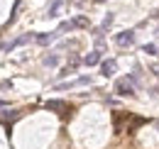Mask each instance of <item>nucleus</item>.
Instances as JSON below:
<instances>
[{
  "label": "nucleus",
  "instance_id": "obj_5",
  "mask_svg": "<svg viewBox=\"0 0 159 149\" xmlns=\"http://www.w3.org/2000/svg\"><path fill=\"white\" fill-rule=\"evenodd\" d=\"M44 108H47V110L59 112L61 117H66V112H69V105H66L64 100H47V103H44Z\"/></svg>",
  "mask_w": 159,
  "mask_h": 149
},
{
  "label": "nucleus",
  "instance_id": "obj_2",
  "mask_svg": "<svg viewBox=\"0 0 159 149\" xmlns=\"http://www.w3.org/2000/svg\"><path fill=\"white\" fill-rule=\"evenodd\" d=\"M81 27H88V17L86 15H79L74 20H66L59 25V32H74V29H81Z\"/></svg>",
  "mask_w": 159,
  "mask_h": 149
},
{
  "label": "nucleus",
  "instance_id": "obj_14",
  "mask_svg": "<svg viewBox=\"0 0 159 149\" xmlns=\"http://www.w3.org/2000/svg\"><path fill=\"white\" fill-rule=\"evenodd\" d=\"M113 15H105V20H103V27H105V29H108V27H110V25H113Z\"/></svg>",
  "mask_w": 159,
  "mask_h": 149
},
{
  "label": "nucleus",
  "instance_id": "obj_17",
  "mask_svg": "<svg viewBox=\"0 0 159 149\" xmlns=\"http://www.w3.org/2000/svg\"><path fill=\"white\" fill-rule=\"evenodd\" d=\"M96 2H103V0H96Z\"/></svg>",
  "mask_w": 159,
  "mask_h": 149
},
{
  "label": "nucleus",
  "instance_id": "obj_16",
  "mask_svg": "<svg viewBox=\"0 0 159 149\" xmlns=\"http://www.w3.org/2000/svg\"><path fill=\"white\" fill-rule=\"evenodd\" d=\"M157 37H159V27H157Z\"/></svg>",
  "mask_w": 159,
  "mask_h": 149
},
{
  "label": "nucleus",
  "instance_id": "obj_13",
  "mask_svg": "<svg viewBox=\"0 0 159 149\" xmlns=\"http://www.w3.org/2000/svg\"><path fill=\"white\" fill-rule=\"evenodd\" d=\"M142 52H144V54H159V47L157 44H144Z\"/></svg>",
  "mask_w": 159,
  "mask_h": 149
},
{
  "label": "nucleus",
  "instance_id": "obj_7",
  "mask_svg": "<svg viewBox=\"0 0 159 149\" xmlns=\"http://www.w3.org/2000/svg\"><path fill=\"white\" fill-rule=\"evenodd\" d=\"M118 71V61L115 59H108V61H100V74L105 76V78H110V76Z\"/></svg>",
  "mask_w": 159,
  "mask_h": 149
},
{
  "label": "nucleus",
  "instance_id": "obj_3",
  "mask_svg": "<svg viewBox=\"0 0 159 149\" xmlns=\"http://www.w3.org/2000/svg\"><path fill=\"white\" fill-rule=\"evenodd\" d=\"M91 86V76H81V78H74V81H66V83H57L54 91H69V88H79V86Z\"/></svg>",
  "mask_w": 159,
  "mask_h": 149
},
{
  "label": "nucleus",
  "instance_id": "obj_12",
  "mask_svg": "<svg viewBox=\"0 0 159 149\" xmlns=\"http://www.w3.org/2000/svg\"><path fill=\"white\" fill-rule=\"evenodd\" d=\"M42 61H44V66H57V64H59V56H57V54H49V56H44Z\"/></svg>",
  "mask_w": 159,
  "mask_h": 149
},
{
  "label": "nucleus",
  "instance_id": "obj_10",
  "mask_svg": "<svg viewBox=\"0 0 159 149\" xmlns=\"http://www.w3.org/2000/svg\"><path fill=\"white\" fill-rule=\"evenodd\" d=\"M100 61H103V54H100V49H96V52H91V54L83 56V64H86V66H98Z\"/></svg>",
  "mask_w": 159,
  "mask_h": 149
},
{
  "label": "nucleus",
  "instance_id": "obj_8",
  "mask_svg": "<svg viewBox=\"0 0 159 149\" xmlns=\"http://www.w3.org/2000/svg\"><path fill=\"white\" fill-rule=\"evenodd\" d=\"M27 42H34V34H22V37L12 39L10 44H5V52H12V49H17V47H22V44H27Z\"/></svg>",
  "mask_w": 159,
  "mask_h": 149
},
{
  "label": "nucleus",
  "instance_id": "obj_9",
  "mask_svg": "<svg viewBox=\"0 0 159 149\" xmlns=\"http://www.w3.org/2000/svg\"><path fill=\"white\" fill-rule=\"evenodd\" d=\"M81 64H83V59H81V56H71V59H69V64H66V66H64V74L61 76H69V74H74V71H76V69H79Z\"/></svg>",
  "mask_w": 159,
  "mask_h": 149
},
{
  "label": "nucleus",
  "instance_id": "obj_6",
  "mask_svg": "<svg viewBox=\"0 0 159 149\" xmlns=\"http://www.w3.org/2000/svg\"><path fill=\"white\" fill-rule=\"evenodd\" d=\"M59 37V32H42V34H34V42L39 47H47V44H54Z\"/></svg>",
  "mask_w": 159,
  "mask_h": 149
},
{
  "label": "nucleus",
  "instance_id": "obj_4",
  "mask_svg": "<svg viewBox=\"0 0 159 149\" xmlns=\"http://www.w3.org/2000/svg\"><path fill=\"white\" fill-rule=\"evenodd\" d=\"M135 39H137L135 29H125V32H120L118 37H115V44H118V47H132Z\"/></svg>",
  "mask_w": 159,
  "mask_h": 149
},
{
  "label": "nucleus",
  "instance_id": "obj_15",
  "mask_svg": "<svg viewBox=\"0 0 159 149\" xmlns=\"http://www.w3.org/2000/svg\"><path fill=\"white\" fill-rule=\"evenodd\" d=\"M5 105H7V103H5V100H0V108H5Z\"/></svg>",
  "mask_w": 159,
  "mask_h": 149
},
{
  "label": "nucleus",
  "instance_id": "obj_18",
  "mask_svg": "<svg viewBox=\"0 0 159 149\" xmlns=\"http://www.w3.org/2000/svg\"><path fill=\"white\" fill-rule=\"evenodd\" d=\"M157 127H159V122H157Z\"/></svg>",
  "mask_w": 159,
  "mask_h": 149
},
{
  "label": "nucleus",
  "instance_id": "obj_11",
  "mask_svg": "<svg viewBox=\"0 0 159 149\" xmlns=\"http://www.w3.org/2000/svg\"><path fill=\"white\" fill-rule=\"evenodd\" d=\"M64 5V0H52L47 7V17H59V7Z\"/></svg>",
  "mask_w": 159,
  "mask_h": 149
},
{
  "label": "nucleus",
  "instance_id": "obj_1",
  "mask_svg": "<svg viewBox=\"0 0 159 149\" xmlns=\"http://www.w3.org/2000/svg\"><path fill=\"white\" fill-rule=\"evenodd\" d=\"M139 81V74H127L125 78H118L115 81V93L120 95V98H130V95H135V86H137Z\"/></svg>",
  "mask_w": 159,
  "mask_h": 149
}]
</instances>
